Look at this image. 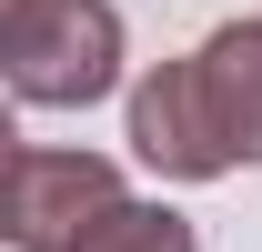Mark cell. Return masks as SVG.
Segmentation results:
<instances>
[{
	"label": "cell",
	"mask_w": 262,
	"mask_h": 252,
	"mask_svg": "<svg viewBox=\"0 0 262 252\" xmlns=\"http://www.w3.org/2000/svg\"><path fill=\"white\" fill-rule=\"evenodd\" d=\"M0 71L31 111H81L121 81V10L111 0H0Z\"/></svg>",
	"instance_id": "obj_1"
},
{
	"label": "cell",
	"mask_w": 262,
	"mask_h": 252,
	"mask_svg": "<svg viewBox=\"0 0 262 252\" xmlns=\"http://www.w3.org/2000/svg\"><path fill=\"white\" fill-rule=\"evenodd\" d=\"M101 212H121V172L101 152H51V141H20L10 172H0V232L10 252H81Z\"/></svg>",
	"instance_id": "obj_2"
},
{
	"label": "cell",
	"mask_w": 262,
	"mask_h": 252,
	"mask_svg": "<svg viewBox=\"0 0 262 252\" xmlns=\"http://www.w3.org/2000/svg\"><path fill=\"white\" fill-rule=\"evenodd\" d=\"M131 152L151 161L162 182H222V172H232L222 131H212V111H202L192 51H182V61H162L141 91H131Z\"/></svg>",
	"instance_id": "obj_3"
},
{
	"label": "cell",
	"mask_w": 262,
	"mask_h": 252,
	"mask_svg": "<svg viewBox=\"0 0 262 252\" xmlns=\"http://www.w3.org/2000/svg\"><path fill=\"white\" fill-rule=\"evenodd\" d=\"M192 81H202V111L222 131V152L262 161V20H222L192 51Z\"/></svg>",
	"instance_id": "obj_4"
},
{
	"label": "cell",
	"mask_w": 262,
	"mask_h": 252,
	"mask_svg": "<svg viewBox=\"0 0 262 252\" xmlns=\"http://www.w3.org/2000/svg\"><path fill=\"white\" fill-rule=\"evenodd\" d=\"M81 252H192V222L171 202H121V212H101L81 232Z\"/></svg>",
	"instance_id": "obj_5"
}]
</instances>
